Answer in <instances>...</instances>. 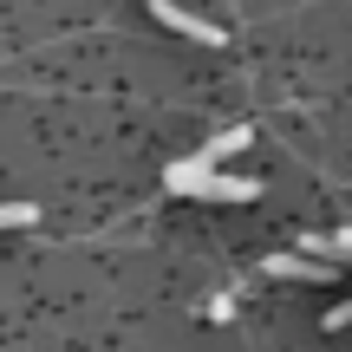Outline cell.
Here are the masks:
<instances>
[{
    "label": "cell",
    "mask_w": 352,
    "mask_h": 352,
    "mask_svg": "<svg viewBox=\"0 0 352 352\" xmlns=\"http://www.w3.org/2000/svg\"><path fill=\"white\" fill-rule=\"evenodd\" d=\"M151 13H157L164 26H176L183 39H202V46H228V33H222L215 20H202V13H189V7H176V0H157Z\"/></svg>",
    "instance_id": "obj_1"
},
{
    "label": "cell",
    "mask_w": 352,
    "mask_h": 352,
    "mask_svg": "<svg viewBox=\"0 0 352 352\" xmlns=\"http://www.w3.org/2000/svg\"><path fill=\"white\" fill-rule=\"evenodd\" d=\"M196 196H202V202H254V196H261V183H248V176H222V170H209V176L196 183Z\"/></svg>",
    "instance_id": "obj_2"
},
{
    "label": "cell",
    "mask_w": 352,
    "mask_h": 352,
    "mask_svg": "<svg viewBox=\"0 0 352 352\" xmlns=\"http://www.w3.org/2000/svg\"><path fill=\"white\" fill-rule=\"evenodd\" d=\"M267 274H274V280H327V261H307V254H267Z\"/></svg>",
    "instance_id": "obj_3"
},
{
    "label": "cell",
    "mask_w": 352,
    "mask_h": 352,
    "mask_svg": "<svg viewBox=\"0 0 352 352\" xmlns=\"http://www.w3.org/2000/svg\"><path fill=\"white\" fill-rule=\"evenodd\" d=\"M248 144H254V131H241V124H235V131H222L215 144H202V164L215 170V164H228L235 151H248Z\"/></svg>",
    "instance_id": "obj_4"
},
{
    "label": "cell",
    "mask_w": 352,
    "mask_h": 352,
    "mask_svg": "<svg viewBox=\"0 0 352 352\" xmlns=\"http://www.w3.org/2000/svg\"><path fill=\"white\" fill-rule=\"evenodd\" d=\"M26 222H39L33 202H0V228H26Z\"/></svg>",
    "instance_id": "obj_5"
},
{
    "label": "cell",
    "mask_w": 352,
    "mask_h": 352,
    "mask_svg": "<svg viewBox=\"0 0 352 352\" xmlns=\"http://www.w3.org/2000/svg\"><path fill=\"white\" fill-rule=\"evenodd\" d=\"M327 327H333V333H340V327H352V300H340V307H333V314H327Z\"/></svg>",
    "instance_id": "obj_6"
},
{
    "label": "cell",
    "mask_w": 352,
    "mask_h": 352,
    "mask_svg": "<svg viewBox=\"0 0 352 352\" xmlns=\"http://www.w3.org/2000/svg\"><path fill=\"white\" fill-rule=\"evenodd\" d=\"M333 241H340V254H352V228H340V235H333Z\"/></svg>",
    "instance_id": "obj_7"
}]
</instances>
